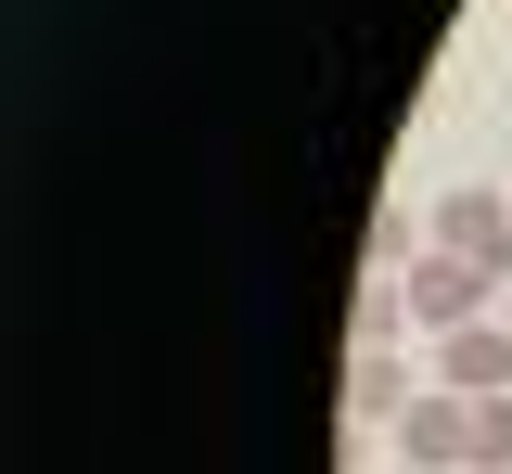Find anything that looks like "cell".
<instances>
[{
  "label": "cell",
  "mask_w": 512,
  "mask_h": 474,
  "mask_svg": "<svg viewBox=\"0 0 512 474\" xmlns=\"http://www.w3.org/2000/svg\"><path fill=\"white\" fill-rule=\"evenodd\" d=\"M397 282H410V321H436V334L487 321V295H500V282H487V270H461V257H423V270H397Z\"/></svg>",
  "instance_id": "3"
},
{
  "label": "cell",
  "mask_w": 512,
  "mask_h": 474,
  "mask_svg": "<svg viewBox=\"0 0 512 474\" xmlns=\"http://www.w3.org/2000/svg\"><path fill=\"white\" fill-rule=\"evenodd\" d=\"M436 385L448 398H512V334L500 321H461V334L436 346Z\"/></svg>",
  "instance_id": "4"
},
{
  "label": "cell",
  "mask_w": 512,
  "mask_h": 474,
  "mask_svg": "<svg viewBox=\"0 0 512 474\" xmlns=\"http://www.w3.org/2000/svg\"><path fill=\"white\" fill-rule=\"evenodd\" d=\"M410 334V282L397 270H359V308H346V346H397Z\"/></svg>",
  "instance_id": "6"
},
{
  "label": "cell",
  "mask_w": 512,
  "mask_h": 474,
  "mask_svg": "<svg viewBox=\"0 0 512 474\" xmlns=\"http://www.w3.org/2000/svg\"><path fill=\"white\" fill-rule=\"evenodd\" d=\"M410 398H423V385H410L397 346H346V410H359V423H397Z\"/></svg>",
  "instance_id": "5"
},
{
  "label": "cell",
  "mask_w": 512,
  "mask_h": 474,
  "mask_svg": "<svg viewBox=\"0 0 512 474\" xmlns=\"http://www.w3.org/2000/svg\"><path fill=\"white\" fill-rule=\"evenodd\" d=\"M436 257H461V270H487V282H512V193H461L436 205Z\"/></svg>",
  "instance_id": "2"
},
{
  "label": "cell",
  "mask_w": 512,
  "mask_h": 474,
  "mask_svg": "<svg viewBox=\"0 0 512 474\" xmlns=\"http://www.w3.org/2000/svg\"><path fill=\"white\" fill-rule=\"evenodd\" d=\"M474 474H512V398H474Z\"/></svg>",
  "instance_id": "7"
},
{
  "label": "cell",
  "mask_w": 512,
  "mask_h": 474,
  "mask_svg": "<svg viewBox=\"0 0 512 474\" xmlns=\"http://www.w3.org/2000/svg\"><path fill=\"white\" fill-rule=\"evenodd\" d=\"M397 462H410V474H474V398L423 385V398L397 410Z\"/></svg>",
  "instance_id": "1"
},
{
  "label": "cell",
  "mask_w": 512,
  "mask_h": 474,
  "mask_svg": "<svg viewBox=\"0 0 512 474\" xmlns=\"http://www.w3.org/2000/svg\"><path fill=\"white\" fill-rule=\"evenodd\" d=\"M397 474H410V462H397Z\"/></svg>",
  "instance_id": "8"
}]
</instances>
